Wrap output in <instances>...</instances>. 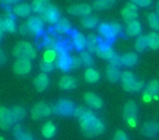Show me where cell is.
Instances as JSON below:
<instances>
[{"label": "cell", "mask_w": 159, "mask_h": 140, "mask_svg": "<svg viewBox=\"0 0 159 140\" xmlns=\"http://www.w3.org/2000/svg\"><path fill=\"white\" fill-rule=\"evenodd\" d=\"M49 2H50V0H33V2L31 3L32 12L39 15Z\"/></svg>", "instance_id": "4dcf8cb0"}, {"label": "cell", "mask_w": 159, "mask_h": 140, "mask_svg": "<svg viewBox=\"0 0 159 140\" xmlns=\"http://www.w3.org/2000/svg\"><path fill=\"white\" fill-rule=\"evenodd\" d=\"M39 68L40 70H42L43 73H49L51 72V71L53 70V68H55V63H52V62H48L46 61V60L43 59L42 61L39 62Z\"/></svg>", "instance_id": "ab89813d"}, {"label": "cell", "mask_w": 159, "mask_h": 140, "mask_svg": "<svg viewBox=\"0 0 159 140\" xmlns=\"http://www.w3.org/2000/svg\"><path fill=\"white\" fill-rule=\"evenodd\" d=\"M120 81L122 83V87L125 91L129 92H139L144 88V81H136L134 74L130 71H125V72L121 73V77Z\"/></svg>", "instance_id": "7a4b0ae2"}, {"label": "cell", "mask_w": 159, "mask_h": 140, "mask_svg": "<svg viewBox=\"0 0 159 140\" xmlns=\"http://www.w3.org/2000/svg\"><path fill=\"white\" fill-rule=\"evenodd\" d=\"M42 133L45 138L47 139H50L55 136L56 133V126L53 123L51 122H47L44 124V126L42 127Z\"/></svg>", "instance_id": "d6a6232c"}, {"label": "cell", "mask_w": 159, "mask_h": 140, "mask_svg": "<svg viewBox=\"0 0 159 140\" xmlns=\"http://www.w3.org/2000/svg\"><path fill=\"white\" fill-rule=\"evenodd\" d=\"M156 14H157V16L159 18V1L157 2V7H156Z\"/></svg>", "instance_id": "9f6ffc18"}, {"label": "cell", "mask_w": 159, "mask_h": 140, "mask_svg": "<svg viewBox=\"0 0 159 140\" xmlns=\"http://www.w3.org/2000/svg\"><path fill=\"white\" fill-rule=\"evenodd\" d=\"M19 32L24 36H31L30 31H29V27L26 26V23H23V24L20 25V27H19Z\"/></svg>", "instance_id": "681fc988"}, {"label": "cell", "mask_w": 159, "mask_h": 140, "mask_svg": "<svg viewBox=\"0 0 159 140\" xmlns=\"http://www.w3.org/2000/svg\"><path fill=\"white\" fill-rule=\"evenodd\" d=\"M13 124L14 122L11 116V111L6 107H0V128L2 130H9Z\"/></svg>", "instance_id": "30bf717a"}, {"label": "cell", "mask_w": 159, "mask_h": 140, "mask_svg": "<svg viewBox=\"0 0 159 140\" xmlns=\"http://www.w3.org/2000/svg\"><path fill=\"white\" fill-rule=\"evenodd\" d=\"M57 57H58L57 52H56L53 49H50V50H46L44 52V60H46V61H48V62H52V63H55Z\"/></svg>", "instance_id": "b9f144b4"}, {"label": "cell", "mask_w": 159, "mask_h": 140, "mask_svg": "<svg viewBox=\"0 0 159 140\" xmlns=\"http://www.w3.org/2000/svg\"><path fill=\"white\" fill-rule=\"evenodd\" d=\"M75 107L74 103L69 99H61L55 105H52V113L60 116H70L73 115Z\"/></svg>", "instance_id": "5b68a950"}, {"label": "cell", "mask_w": 159, "mask_h": 140, "mask_svg": "<svg viewBox=\"0 0 159 140\" xmlns=\"http://www.w3.org/2000/svg\"><path fill=\"white\" fill-rule=\"evenodd\" d=\"M2 37H3V32H0V42L2 40Z\"/></svg>", "instance_id": "6f0895ef"}, {"label": "cell", "mask_w": 159, "mask_h": 140, "mask_svg": "<svg viewBox=\"0 0 159 140\" xmlns=\"http://www.w3.org/2000/svg\"><path fill=\"white\" fill-rule=\"evenodd\" d=\"M142 33V24L139 21L134 20L132 22L128 23L125 27V34L130 37H134V36H139Z\"/></svg>", "instance_id": "ffe728a7"}, {"label": "cell", "mask_w": 159, "mask_h": 140, "mask_svg": "<svg viewBox=\"0 0 159 140\" xmlns=\"http://www.w3.org/2000/svg\"><path fill=\"white\" fill-rule=\"evenodd\" d=\"M121 15L122 19H123L124 22L128 24V23L132 22V21L136 20L137 18V11L136 10H132L130 8H126L124 7L123 9L121 10Z\"/></svg>", "instance_id": "1f68e13d"}, {"label": "cell", "mask_w": 159, "mask_h": 140, "mask_svg": "<svg viewBox=\"0 0 159 140\" xmlns=\"http://www.w3.org/2000/svg\"><path fill=\"white\" fill-rule=\"evenodd\" d=\"M86 107H82V105H79V107H75L74 111H73V116H75L76 118H80L83 115V113L85 112Z\"/></svg>", "instance_id": "c3c4849f"}, {"label": "cell", "mask_w": 159, "mask_h": 140, "mask_svg": "<svg viewBox=\"0 0 159 140\" xmlns=\"http://www.w3.org/2000/svg\"><path fill=\"white\" fill-rule=\"evenodd\" d=\"M84 102L92 109H100L102 107V100L93 92H86L84 94Z\"/></svg>", "instance_id": "d6986e66"}, {"label": "cell", "mask_w": 159, "mask_h": 140, "mask_svg": "<svg viewBox=\"0 0 159 140\" xmlns=\"http://www.w3.org/2000/svg\"><path fill=\"white\" fill-rule=\"evenodd\" d=\"M0 140H6V139L3 137H0Z\"/></svg>", "instance_id": "680465c9"}, {"label": "cell", "mask_w": 159, "mask_h": 140, "mask_svg": "<svg viewBox=\"0 0 159 140\" xmlns=\"http://www.w3.org/2000/svg\"><path fill=\"white\" fill-rule=\"evenodd\" d=\"M11 11L14 16H19V18H29V16H31L32 8H31V5H29V3L22 2V3H16V5H14V7H12Z\"/></svg>", "instance_id": "4fadbf2b"}, {"label": "cell", "mask_w": 159, "mask_h": 140, "mask_svg": "<svg viewBox=\"0 0 159 140\" xmlns=\"http://www.w3.org/2000/svg\"><path fill=\"white\" fill-rule=\"evenodd\" d=\"M2 23H3V29L5 32H9V33H14L16 31V23L14 15L12 13V11H7L5 14V16L2 18Z\"/></svg>", "instance_id": "2e32d148"}, {"label": "cell", "mask_w": 159, "mask_h": 140, "mask_svg": "<svg viewBox=\"0 0 159 140\" xmlns=\"http://www.w3.org/2000/svg\"><path fill=\"white\" fill-rule=\"evenodd\" d=\"M110 24V27H111V29H112V32L115 33V35L116 36H118V35H120V34L122 33V25L120 24L119 22H111V23H109Z\"/></svg>", "instance_id": "ee69618b"}, {"label": "cell", "mask_w": 159, "mask_h": 140, "mask_svg": "<svg viewBox=\"0 0 159 140\" xmlns=\"http://www.w3.org/2000/svg\"><path fill=\"white\" fill-rule=\"evenodd\" d=\"M12 53H13V55L16 59H26V60H31V61L33 59H35L36 55H37L35 47L27 42H18L14 46Z\"/></svg>", "instance_id": "3957f363"}, {"label": "cell", "mask_w": 159, "mask_h": 140, "mask_svg": "<svg viewBox=\"0 0 159 140\" xmlns=\"http://www.w3.org/2000/svg\"><path fill=\"white\" fill-rule=\"evenodd\" d=\"M10 111H11V116H12V118H13L14 123L21 122L22 120H24L25 115H26V111H25L24 107H21V105H16V107H12Z\"/></svg>", "instance_id": "83f0119b"}, {"label": "cell", "mask_w": 159, "mask_h": 140, "mask_svg": "<svg viewBox=\"0 0 159 140\" xmlns=\"http://www.w3.org/2000/svg\"><path fill=\"white\" fill-rule=\"evenodd\" d=\"M14 138H16V140H34V137L32 136V133H27L25 130H23L22 133L16 135Z\"/></svg>", "instance_id": "f6af8a7d"}, {"label": "cell", "mask_w": 159, "mask_h": 140, "mask_svg": "<svg viewBox=\"0 0 159 140\" xmlns=\"http://www.w3.org/2000/svg\"><path fill=\"white\" fill-rule=\"evenodd\" d=\"M80 127L84 136L89 138H93L102 135L105 131V124L100 118L95 115L93 111L86 109L83 115L79 118Z\"/></svg>", "instance_id": "6da1fadb"}, {"label": "cell", "mask_w": 159, "mask_h": 140, "mask_svg": "<svg viewBox=\"0 0 159 140\" xmlns=\"http://www.w3.org/2000/svg\"><path fill=\"white\" fill-rule=\"evenodd\" d=\"M106 77L110 83H117L121 77V71L119 68L112 65H108L106 68Z\"/></svg>", "instance_id": "603a6c76"}, {"label": "cell", "mask_w": 159, "mask_h": 140, "mask_svg": "<svg viewBox=\"0 0 159 140\" xmlns=\"http://www.w3.org/2000/svg\"><path fill=\"white\" fill-rule=\"evenodd\" d=\"M144 92L152 97H158L159 96V81H157V79L150 81L149 83L145 86Z\"/></svg>", "instance_id": "f546056e"}, {"label": "cell", "mask_w": 159, "mask_h": 140, "mask_svg": "<svg viewBox=\"0 0 159 140\" xmlns=\"http://www.w3.org/2000/svg\"><path fill=\"white\" fill-rule=\"evenodd\" d=\"M93 11V8L89 5H86V3H80V5H74L71 6V7L68 8L66 12L71 15H75V16H87L92 13Z\"/></svg>", "instance_id": "8fae6325"}, {"label": "cell", "mask_w": 159, "mask_h": 140, "mask_svg": "<svg viewBox=\"0 0 159 140\" xmlns=\"http://www.w3.org/2000/svg\"><path fill=\"white\" fill-rule=\"evenodd\" d=\"M108 61H109V65L116 66V68H120V66L122 65L121 64V55H119L116 52H113V55L109 58Z\"/></svg>", "instance_id": "60d3db41"}, {"label": "cell", "mask_w": 159, "mask_h": 140, "mask_svg": "<svg viewBox=\"0 0 159 140\" xmlns=\"http://www.w3.org/2000/svg\"><path fill=\"white\" fill-rule=\"evenodd\" d=\"M99 78H100L99 73H98L95 68H86V71H85V73H84V79L86 83L95 84L99 81Z\"/></svg>", "instance_id": "f1b7e54d"}, {"label": "cell", "mask_w": 159, "mask_h": 140, "mask_svg": "<svg viewBox=\"0 0 159 140\" xmlns=\"http://www.w3.org/2000/svg\"><path fill=\"white\" fill-rule=\"evenodd\" d=\"M32 68H33V64L31 60L18 59L13 64V72L19 76H24L31 72Z\"/></svg>", "instance_id": "9c48e42d"}, {"label": "cell", "mask_w": 159, "mask_h": 140, "mask_svg": "<svg viewBox=\"0 0 159 140\" xmlns=\"http://www.w3.org/2000/svg\"><path fill=\"white\" fill-rule=\"evenodd\" d=\"M142 133L146 137H155L159 133V123L156 120L146 122L142 127Z\"/></svg>", "instance_id": "9a60e30c"}, {"label": "cell", "mask_w": 159, "mask_h": 140, "mask_svg": "<svg viewBox=\"0 0 159 140\" xmlns=\"http://www.w3.org/2000/svg\"><path fill=\"white\" fill-rule=\"evenodd\" d=\"M81 24L84 28H87V29H92V28H95V27L98 26L99 24V21H98V18L96 15H89L87 16H84L81 21Z\"/></svg>", "instance_id": "4316f807"}, {"label": "cell", "mask_w": 159, "mask_h": 140, "mask_svg": "<svg viewBox=\"0 0 159 140\" xmlns=\"http://www.w3.org/2000/svg\"><path fill=\"white\" fill-rule=\"evenodd\" d=\"M136 116H137V105L134 101H129L123 107V118L128 123L129 126H136Z\"/></svg>", "instance_id": "52a82bcc"}, {"label": "cell", "mask_w": 159, "mask_h": 140, "mask_svg": "<svg viewBox=\"0 0 159 140\" xmlns=\"http://www.w3.org/2000/svg\"><path fill=\"white\" fill-rule=\"evenodd\" d=\"M71 60H72V57H70L69 52L58 55L55 61V66L61 70L62 72H68L71 70Z\"/></svg>", "instance_id": "7c38bea8"}, {"label": "cell", "mask_w": 159, "mask_h": 140, "mask_svg": "<svg viewBox=\"0 0 159 140\" xmlns=\"http://www.w3.org/2000/svg\"><path fill=\"white\" fill-rule=\"evenodd\" d=\"M51 114H52V107L45 102H39L35 104L31 111V116L33 120H40V118L48 117Z\"/></svg>", "instance_id": "ba28073f"}, {"label": "cell", "mask_w": 159, "mask_h": 140, "mask_svg": "<svg viewBox=\"0 0 159 140\" xmlns=\"http://www.w3.org/2000/svg\"><path fill=\"white\" fill-rule=\"evenodd\" d=\"M113 140H129V137L123 130H120L119 129V130L116 131Z\"/></svg>", "instance_id": "7dc6e473"}, {"label": "cell", "mask_w": 159, "mask_h": 140, "mask_svg": "<svg viewBox=\"0 0 159 140\" xmlns=\"http://www.w3.org/2000/svg\"><path fill=\"white\" fill-rule=\"evenodd\" d=\"M97 32L102 37V39L106 40V42H112V40L116 38V35L112 32V29H111L109 23H100V24H98Z\"/></svg>", "instance_id": "5bb4252c"}, {"label": "cell", "mask_w": 159, "mask_h": 140, "mask_svg": "<svg viewBox=\"0 0 159 140\" xmlns=\"http://www.w3.org/2000/svg\"><path fill=\"white\" fill-rule=\"evenodd\" d=\"M0 32H3V33H5V29H3V23H2V18H0Z\"/></svg>", "instance_id": "11a10c76"}, {"label": "cell", "mask_w": 159, "mask_h": 140, "mask_svg": "<svg viewBox=\"0 0 159 140\" xmlns=\"http://www.w3.org/2000/svg\"><path fill=\"white\" fill-rule=\"evenodd\" d=\"M80 59L82 61V64L85 65L87 68H92L94 65V59L92 57V55L87 50H83L80 52Z\"/></svg>", "instance_id": "8d00e7d4"}, {"label": "cell", "mask_w": 159, "mask_h": 140, "mask_svg": "<svg viewBox=\"0 0 159 140\" xmlns=\"http://www.w3.org/2000/svg\"><path fill=\"white\" fill-rule=\"evenodd\" d=\"M6 62H7V55H6V53L3 52L2 49H0V66L3 65Z\"/></svg>", "instance_id": "816d5d0a"}, {"label": "cell", "mask_w": 159, "mask_h": 140, "mask_svg": "<svg viewBox=\"0 0 159 140\" xmlns=\"http://www.w3.org/2000/svg\"><path fill=\"white\" fill-rule=\"evenodd\" d=\"M72 45L76 50L83 51L86 48L87 38L80 32H74L72 35Z\"/></svg>", "instance_id": "ac0fdd59"}, {"label": "cell", "mask_w": 159, "mask_h": 140, "mask_svg": "<svg viewBox=\"0 0 159 140\" xmlns=\"http://www.w3.org/2000/svg\"><path fill=\"white\" fill-rule=\"evenodd\" d=\"M113 52H115V51L111 49V47L109 46L108 42H102V44H100V46H99V48H98L96 55H97V57L102 58V59L108 60L109 58H110L111 55H113Z\"/></svg>", "instance_id": "484cf974"}, {"label": "cell", "mask_w": 159, "mask_h": 140, "mask_svg": "<svg viewBox=\"0 0 159 140\" xmlns=\"http://www.w3.org/2000/svg\"><path fill=\"white\" fill-rule=\"evenodd\" d=\"M55 32L58 34H66L71 32V23L68 19L61 18L57 23L55 24Z\"/></svg>", "instance_id": "d4e9b609"}, {"label": "cell", "mask_w": 159, "mask_h": 140, "mask_svg": "<svg viewBox=\"0 0 159 140\" xmlns=\"http://www.w3.org/2000/svg\"><path fill=\"white\" fill-rule=\"evenodd\" d=\"M125 7L126 8H130V9H132V10H136V11H137V8H139V7H136L134 3H132V2H128Z\"/></svg>", "instance_id": "db71d44e"}, {"label": "cell", "mask_w": 159, "mask_h": 140, "mask_svg": "<svg viewBox=\"0 0 159 140\" xmlns=\"http://www.w3.org/2000/svg\"><path fill=\"white\" fill-rule=\"evenodd\" d=\"M152 96H149V94H145V92L143 94V100L145 101L146 103L150 102V101H152Z\"/></svg>", "instance_id": "f5cc1de1"}, {"label": "cell", "mask_w": 159, "mask_h": 140, "mask_svg": "<svg viewBox=\"0 0 159 140\" xmlns=\"http://www.w3.org/2000/svg\"><path fill=\"white\" fill-rule=\"evenodd\" d=\"M148 48V42H147V36L146 35H139L137 37L136 42H135V49L139 52H143Z\"/></svg>", "instance_id": "74e56055"}, {"label": "cell", "mask_w": 159, "mask_h": 140, "mask_svg": "<svg viewBox=\"0 0 159 140\" xmlns=\"http://www.w3.org/2000/svg\"><path fill=\"white\" fill-rule=\"evenodd\" d=\"M130 2L134 3L136 7L146 8L152 5V0H130Z\"/></svg>", "instance_id": "7bdbcfd3"}, {"label": "cell", "mask_w": 159, "mask_h": 140, "mask_svg": "<svg viewBox=\"0 0 159 140\" xmlns=\"http://www.w3.org/2000/svg\"><path fill=\"white\" fill-rule=\"evenodd\" d=\"M116 3V0H96L93 7L95 10H107L110 9Z\"/></svg>", "instance_id": "d590c367"}, {"label": "cell", "mask_w": 159, "mask_h": 140, "mask_svg": "<svg viewBox=\"0 0 159 140\" xmlns=\"http://www.w3.org/2000/svg\"><path fill=\"white\" fill-rule=\"evenodd\" d=\"M86 38H87V45H86L87 51H89L91 55L96 53L98 48H99L100 44H102V40H100L99 38L97 37V35H95V34H91V35H89V37H86Z\"/></svg>", "instance_id": "7402d4cb"}, {"label": "cell", "mask_w": 159, "mask_h": 140, "mask_svg": "<svg viewBox=\"0 0 159 140\" xmlns=\"http://www.w3.org/2000/svg\"><path fill=\"white\" fill-rule=\"evenodd\" d=\"M147 21L149 26L154 29L155 32H159V18L156 13H148L147 14Z\"/></svg>", "instance_id": "f35d334b"}, {"label": "cell", "mask_w": 159, "mask_h": 140, "mask_svg": "<svg viewBox=\"0 0 159 140\" xmlns=\"http://www.w3.org/2000/svg\"><path fill=\"white\" fill-rule=\"evenodd\" d=\"M146 36H147L148 47L152 50L159 49V34L157 32H152Z\"/></svg>", "instance_id": "836d02e7"}, {"label": "cell", "mask_w": 159, "mask_h": 140, "mask_svg": "<svg viewBox=\"0 0 159 140\" xmlns=\"http://www.w3.org/2000/svg\"><path fill=\"white\" fill-rule=\"evenodd\" d=\"M58 85H59V87L63 90H71V89H74V88L76 87L77 81L73 76L64 75V76H62L61 78H60Z\"/></svg>", "instance_id": "44dd1931"}, {"label": "cell", "mask_w": 159, "mask_h": 140, "mask_svg": "<svg viewBox=\"0 0 159 140\" xmlns=\"http://www.w3.org/2000/svg\"><path fill=\"white\" fill-rule=\"evenodd\" d=\"M137 61H139V57L134 52H128L121 55V64L126 68H132V66L136 65Z\"/></svg>", "instance_id": "cb8c5ba5"}, {"label": "cell", "mask_w": 159, "mask_h": 140, "mask_svg": "<svg viewBox=\"0 0 159 140\" xmlns=\"http://www.w3.org/2000/svg\"><path fill=\"white\" fill-rule=\"evenodd\" d=\"M58 42H59V40L53 35H46L44 37V39H43V46H44V48L46 49V50H50V49L55 50Z\"/></svg>", "instance_id": "e575fe53"}, {"label": "cell", "mask_w": 159, "mask_h": 140, "mask_svg": "<svg viewBox=\"0 0 159 140\" xmlns=\"http://www.w3.org/2000/svg\"><path fill=\"white\" fill-rule=\"evenodd\" d=\"M49 83H50V79H49V76L46 74V73H40L39 75L36 76V78L34 79V87L37 91L42 92L45 91V90L48 88Z\"/></svg>", "instance_id": "e0dca14e"}, {"label": "cell", "mask_w": 159, "mask_h": 140, "mask_svg": "<svg viewBox=\"0 0 159 140\" xmlns=\"http://www.w3.org/2000/svg\"><path fill=\"white\" fill-rule=\"evenodd\" d=\"M20 0H0V3L3 6H11V5H16Z\"/></svg>", "instance_id": "f907efd6"}, {"label": "cell", "mask_w": 159, "mask_h": 140, "mask_svg": "<svg viewBox=\"0 0 159 140\" xmlns=\"http://www.w3.org/2000/svg\"><path fill=\"white\" fill-rule=\"evenodd\" d=\"M82 65L83 64L80 57H72V60H71V70H76V68H81Z\"/></svg>", "instance_id": "bcb514c9"}, {"label": "cell", "mask_w": 159, "mask_h": 140, "mask_svg": "<svg viewBox=\"0 0 159 140\" xmlns=\"http://www.w3.org/2000/svg\"><path fill=\"white\" fill-rule=\"evenodd\" d=\"M39 16L43 19L45 23L47 24H50V25H55L58 21L61 19L60 16V11L55 5L49 2L47 5V7L44 9V11L39 14Z\"/></svg>", "instance_id": "277c9868"}, {"label": "cell", "mask_w": 159, "mask_h": 140, "mask_svg": "<svg viewBox=\"0 0 159 140\" xmlns=\"http://www.w3.org/2000/svg\"><path fill=\"white\" fill-rule=\"evenodd\" d=\"M26 26L29 27V31L31 36H40L44 33L45 22L39 15H31L29 16L26 22Z\"/></svg>", "instance_id": "8992f818"}, {"label": "cell", "mask_w": 159, "mask_h": 140, "mask_svg": "<svg viewBox=\"0 0 159 140\" xmlns=\"http://www.w3.org/2000/svg\"><path fill=\"white\" fill-rule=\"evenodd\" d=\"M158 1H159V0H158Z\"/></svg>", "instance_id": "91938a15"}]
</instances>
